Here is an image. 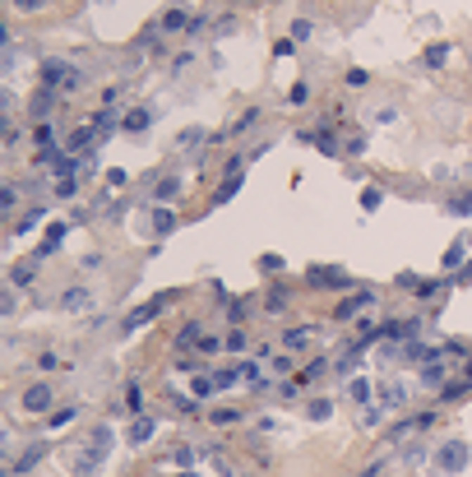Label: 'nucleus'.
<instances>
[{"label": "nucleus", "instance_id": "nucleus-1", "mask_svg": "<svg viewBox=\"0 0 472 477\" xmlns=\"http://www.w3.org/2000/svg\"><path fill=\"white\" fill-rule=\"evenodd\" d=\"M107 440H111V431H107V426H98V431L88 435L84 454H79V464H75V473H79V477H93V473L102 468V459H107Z\"/></svg>", "mask_w": 472, "mask_h": 477}, {"label": "nucleus", "instance_id": "nucleus-2", "mask_svg": "<svg viewBox=\"0 0 472 477\" xmlns=\"http://www.w3.org/2000/svg\"><path fill=\"white\" fill-rule=\"evenodd\" d=\"M435 464L445 468L449 477H454V473H463V468H468V445H463L459 435H454V440H445V445L435 450Z\"/></svg>", "mask_w": 472, "mask_h": 477}, {"label": "nucleus", "instance_id": "nucleus-3", "mask_svg": "<svg viewBox=\"0 0 472 477\" xmlns=\"http://www.w3.org/2000/svg\"><path fill=\"white\" fill-rule=\"evenodd\" d=\"M42 84H46V89H60V84H84V75H75L70 61H42Z\"/></svg>", "mask_w": 472, "mask_h": 477}, {"label": "nucleus", "instance_id": "nucleus-4", "mask_svg": "<svg viewBox=\"0 0 472 477\" xmlns=\"http://www.w3.org/2000/svg\"><path fill=\"white\" fill-rule=\"evenodd\" d=\"M93 288H84V283H75V288H65V297H60V311L65 315H84V311H93Z\"/></svg>", "mask_w": 472, "mask_h": 477}, {"label": "nucleus", "instance_id": "nucleus-5", "mask_svg": "<svg viewBox=\"0 0 472 477\" xmlns=\"http://www.w3.org/2000/svg\"><path fill=\"white\" fill-rule=\"evenodd\" d=\"M162 306H167V297H153V301H148V306H139V311H130V315H125V320H121V329L130 333V329H139V324L158 320V311H162Z\"/></svg>", "mask_w": 472, "mask_h": 477}, {"label": "nucleus", "instance_id": "nucleus-6", "mask_svg": "<svg viewBox=\"0 0 472 477\" xmlns=\"http://www.w3.org/2000/svg\"><path fill=\"white\" fill-rule=\"evenodd\" d=\"M153 125V107H134V111H125L121 116V130L125 134H139V130H148Z\"/></svg>", "mask_w": 472, "mask_h": 477}, {"label": "nucleus", "instance_id": "nucleus-7", "mask_svg": "<svg viewBox=\"0 0 472 477\" xmlns=\"http://www.w3.org/2000/svg\"><path fill=\"white\" fill-rule=\"evenodd\" d=\"M380 403H385L389 412L403 408V403H407V385H403V380H385V385H380Z\"/></svg>", "mask_w": 472, "mask_h": 477}, {"label": "nucleus", "instance_id": "nucleus-8", "mask_svg": "<svg viewBox=\"0 0 472 477\" xmlns=\"http://www.w3.org/2000/svg\"><path fill=\"white\" fill-rule=\"evenodd\" d=\"M310 283H315V288H343L347 274H343V269H315L310 265Z\"/></svg>", "mask_w": 472, "mask_h": 477}, {"label": "nucleus", "instance_id": "nucleus-9", "mask_svg": "<svg viewBox=\"0 0 472 477\" xmlns=\"http://www.w3.org/2000/svg\"><path fill=\"white\" fill-rule=\"evenodd\" d=\"M23 408H28V412H46V408H51V389H46V385H33L28 394H23Z\"/></svg>", "mask_w": 472, "mask_h": 477}, {"label": "nucleus", "instance_id": "nucleus-10", "mask_svg": "<svg viewBox=\"0 0 472 477\" xmlns=\"http://www.w3.org/2000/svg\"><path fill=\"white\" fill-rule=\"evenodd\" d=\"M60 241H65V222H51V227H46V241L37 246V255H33V260H46Z\"/></svg>", "mask_w": 472, "mask_h": 477}, {"label": "nucleus", "instance_id": "nucleus-11", "mask_svg": "<svg viewBox=\"0 0 472 477\" xmlns=\"http://www.w3.org/2000/svg\"><path fill=\"white\" fill-rule=\"evenodd\" d=\"M42 454H46V445H33V450H28V454H23V459H19V464H14V468H10V473H14V477H23V473H33V468H37V464H42Z\"/></svg>", "mask_w": 472, "mask_h": 477}, {"label": "nucleus", "instance_id": "nucleus-12", "mask_svg": "<svg viewBox=\"0 0 472 477\" xmlns=\"http://www.w3.org/2000/svg\"><path fill=\"white\" fill-rule=\"evenodd\" d=\"M158 431V422L153 417H134V426H130V445H148V435Z\"/></svg>", "mask_w": 472, "mask_h": 477}, {"label": "nucleus", "instance_id": "nucleus-13", "mask_svg": "<svg viewBox=\"0 0 472 477\" xmlns=\"http://www.w3.org/2000/svg\"><path fill=\"white\" fill-rule=\"evenodd\" d=\"M236 190H241V172H231V177H222V186L213 190V204H227L231 195H236Z\"/></svg>", "mask_w": 472, "mask_h": 477}, {"label": "nucleus", "instance_id": "nucleus-14", "mask_svg": "<svg viewBox=\"0 0 472 477\" xmlns=\"http://www.w3.org/2000/svg\"><path fill=\"white\" fill-rule=\"evenodd\" d=\"M468 246H472V241H468V236H459V241H454V246H449V250H445V269H459V265H463V260H468Z\"/></svg>", "mask_w": 472, "mask_h": 477}, {"label": "nucleus", "instance_id": "nucleus-15", "mask_svg": "<svg viewBox=\"0 0 472 477\" xmlns=\"http://www.w3.org/2000/svg\"><path fill=\"white\" fill-rule=\"evenodd\" d=\"M371 292H357V297H347V301H343V306H338V315H343V320H347V315H357V311H366V306H371Z\"/></svg>", "mask_w": 472, "mask_h": 477}, {"label": "nucleus", "instance_id": "nucleus-16", "mask_svg": "<svg viewBox=\"0 0 472 477\" xmlns=\"http://www.w3.org/2000/svg\"><path fill=\"white\" fill-rule=\"evenodd\" d=\"M440 380H445V362H421V385L440 389Z\"/></svg>", "mask_w": 472, "mask_h": 477}, {"label": "nucleus", "instance_id": "nucleus-17", "mask_svg": "<svg viewBox=\"0 0 472 477\" xmlns=\"http://www.w3.org/2000/svg\"><path fill=\"white\" fill-rule=\"evenodd\" d=\"M176 222H181V218H176L172 209H158V213H153V232L167 236V232H176Z\"/></svg>", "mask_w": 472, "mask_h": 477}, {"label": "nucleus", "instance_id": "nucleus-18", "mask_svg": "<svg viewBox=\"0 0 472 477\" xmlns=\"http://www.w3.org/2000/svg\"><path fill=\"white\" fill-rule=\"evenodd\" d=\"M421 61H426V70H440V65H445V61H449V46H445V42L426 46V56H421Z\"/></svg>", "mask_w": 472, "mask_h": 477}, {"label": "nucleus", "instance_id": "nucleus-19", "mask_svg": "<svg viewBox=\"0 0 472 477\" xmlns=\"http://www.w3.org/2000/svg\"><path fill=\"white\" fill-rule=\"evenodd\" d=\"M93 130H98V134H111V130H116V107H102L98 116H93Z\"/></svg>", "mask_w": 472, "mask_h": 477}, {"label": "nucleus", "instance_id": "nucleus-20", "mask_svg": "<svg viewBox=\"0 0 472 477\" xmlns=\"http://www.w3.org/2000/svg\"><path fill=\"white\" fill-rule=\"evenodd\" d=\"M176 195H181V181H176V177H162V181H158V190H153V200H176Z\"/></svg>", "mask_w": 472, "mask_h": 477}, {"label": "nucleus", "instance_id": "nucleus-21", "mask_svg": "<svg viewBox=\"0 0 472 477\" xmlns=\"http://www.w3.org/2000/svg\"><path fill=\"white\" fill-rule=\"evenodd\" d=\"M162 28H167V33H181V28H190L186 10H167V14H162Z\"/></svg>", "mask_w": 472, "mask_h": 477}, {"label": "nucleus", "instance_id": "nucleus-22", "mask_svg": "<svg viewBox=\"0 0 472 477\" xmlns=\"http://www.w3.org/2000/svg\"><path fill=\"white\" fill-rule=\"evenodd\" d=\"M380 204H385V190H380V186H366V190H362V209H366V213H375Z\"/></svg>", "mask_w": 472, "mask_h": 477}, {"label": "nucleus", "instance_id": "nucleus-23", "mask_svg": "<svg viewBox=\"0 0 472 477\" xmlns=\"http://www.w3.org/2000/svg\"><path fill=\"white\" fill-rule=\"evenodd\" d=\"M46 163H51V172H60V177H75V158H65V153H46Z\"/></svg>", "mask_w": 472, "mask_h": 477}, {"label": "nucleus", "instance_id": "nucleus-24", "mask_svg": "<svg viewBox=\"0 0 472 477\" xmlns=\"http://www.w3.org/2000/svg\"><path fill=\"white\" fill-rule=\"evenodd\" d=\"M199 338H204V333H199V324H186V329L176 333V348H181V352H186V348H195Z\"/></svg>", "mask_w": 472, "mask_h": 477}, {"label": "nucleus", "instance_id": "nucleus-25", "mask_svg": "<svg viewBox=\"0 0 472 477\" xmlns=\"http://www.w3.org/2000/svg\"><path fill=\"white\" fill-rule=\"evenodd\" d=\"M347 399L352 403H366V399H371V380H347Z\"/></svg>", "mask_w": 472, "mask_h": 477}, {"label": "nucleus", "instance_id": "nucleus-26", "mask_svg": "<svg viewBox=\"0 0 472 477\" xmlns=\"http://www.w3.org/2000/svg\"><path fill=\"white\" fill-rule=\"evenodd\" d=\"M283 343H287V348H306V343H310V324H297V329H287Z\"/></svg>", "mask_w": 472, "mask_h": 477}, {"label": "nucleus", "instance_id": "nucleus-27", "mask_svg": "<svg viewBox=\"0 0 472 477\" xmlns=\"http://www.w3.org/2000/svg\"><path fill=\"white\" fill-rule=\"evenodd\" d=\"M310 37H315V23H310V19L292 23V42H310Z\"/></svg>", "mask_w": 472, "mask_h": 477}, {"label": "nucleus", "instance_id": "nucleus-28", "mask_svg": "<svg viewBox=\"0 0 472 477\" xmlns=\"http://www.w3.org/2000/svg\"><path fill=\"white\" fill-rule=\"evenodd\" d=\"M213 389H218V385H213V376H195V385H190V394H195V399H209Z\"/></svg>", "mask_w": 472, "mask_h": 477}, {"label": "nucleus", "instance_id": "nucleus-29", "mask_svg": "<svg viewBox=\"0 0 472 477\" xmlns=\"http://www.w3.org/2000/svg\"><path fill=\"white\" fill-rule=\"evenodd\" d=\"M236 380H241V367H227V371H218V376H213V385H218V389H231Z\"/></svg>", "mask_w": 472, "mask_h": 477}, {"label": "nucleus", "instance_id": "nucleus-30", "mask_svg": "<svg viewBox=\"0 0 472 477\" xmlns=\"http://www.w3.org/2000/svg\"><path fill=\"white\" fill-rule=\"evenodd\" d=\"M218 348H227V338H218V333H204L199 338V352H218Z\"/></svg>", "mask_w": 472, "mask_h": 477}, {"label": "nucleus", "instance_id": "nucleus-31", "mask_svg": "<svg viewBox=\"0 0 472 477\" xmlns=\"http://www.w3.org/2000/svg\"><path fill=\"white\" fill-rule=\"evenodd\" d=\"M468 213H472V195H463V200L449 204V218H468Z\"/></svg>", "mask_w": 472, "mask_h": 477}, {"label": "nucleus", "instance_id": "nucleus-32", "mask_svg": "<svg viewBox=\"0 0 472 477\" xmlns=\"http://www.w3.org/2000/svg\"><path fill=\"white\" fill-rule=\"evenodd\" d=\"M264 306H269V311H283V306H287V292H283V288H274L269 297H264Z\"/></svg>", "mask_w": 472, "mask_h": 477}, {"label": "nucleus", "instance_id": "nucleus-33", "mask_svg": "<svg viewBox=\"0 0 472 477\" xmlns=\"http://www.w3.org/2000/svg\"><path fill=\"white\" fill-rule=\"evenodd\" d=\"M245 343H250V338H245V329H231V333H227V348H231V352H245Z\"/></svg>", "mask_w": 472, "mask_h": 477}, {"label": "nucleus", "instance_id": "nucleus-34", "mask_svg": "<svg viewBox=\"0 0 472 477\" xmlns=\"http://www.w3.org/2000/svg\"><path fill=\"white\" fill-rule=\"evenodd\" d=\"M75 422V408H60V412H51V431H60V426H70Z\"/></svg>", "mask_w": 472, "mask_h": 477}, {"label": "nucleus", "instance_id": "nucleus-35", "mask_svg": "<svg viewBox=\"0 0 472 477\" xmlns=\"http://www.w3.org/2000/svg\"><path fill=\"white\" fill-rule=\"evenodd\" d=\"M37 218H42V209H28V213H23V218H19V236H23V232H33Z\"/></svg>", "mask_w": 472, "mask_h": 477}, {"label": "nucleus", "instance_id": "nucleus-36", "mask_svg": "<svg viewBox=\"0 0 472 477\" xmlns=\"http://www.w3.org/2000/svg\"><path fill=\"white\" fill-rule=\"evenodd\" d=\"M75 190H79V181H70V177H60V181H56V195H60V200H70Z\"/></svg>", "mask_w": 472, "mask_h": 477}, {"label": "nucleus", "instance_id": "nucleus-37", "mask_svg": "<svg viewBox=\"0 0 472 477\" xmlns=\"http://www.w3.org/2000/svg\"><path fill=\"white\" fill-rule=\"evenodd\" d=\"M236 417H241V412H236V408H218V412H213V422H218V426H231V422H236Z\"/></svg>", "mask_w": 472, "mask_h": 477}, {"label": "nucleus", "instance_id": "nucleus-38", "mask_svg": "<svg viewBox=\"0 0 472 477\" xmlns=\"http://www.w3.org/2000/svg\"><path fill=\"white\" fill-rule=\"evenodd\" d=\"M14 10H23V14H33V10H46V0H10Z\"/></svg>", "mask_w": 472, "mask_h": 477}, {"label": "nucleus", "instance_id": "nucleus-39", "mask_svg": "<svg viewBox=\"0 0 472 477\" xmlns=\"http://www.w3.org/2000/svg\"><path fill=\"white\" fill-rule=\"evenodd\" d=\"M310 417H315V422H324V417H329V399H315V403H310Z\"/></svg>", "mask_w": 472, "mask_h": 477}, {"label": "nucleus", "instance_id": "nucleus-40", "mask_svg": "<svg viewBox=\"0 0 472 477\" xmlns=\"http://www.w3.org/2000/svg\"><path fill=\"white\" fill-rule=\"evenodd\" d=\"M28 278H33V265H19V269H14V274H10V283H14V288H19V283H28Z\"/></svg>", "mask_w": 472, "mask_h": 477}, {"label": "nucleus", "instance_id": "nucleus-41", "mask_svg": "<svg viewBox=\"0 0 472 477\" xmlns=\"http://www.w3.org/2000/svg\"><path fill=\"white\" fill-rule=\"evenodd\" d=\"M125 408H130V412H139V408H143V403H139V385L125 389Z\"/></svg>", "mask_w": 472, "mask_h": 477}, {"label": "nucleus", "instance_id": "nucleus-42", "mask_svg": "<svg viewBox=\"0 0 472 477\" xmlns=\"http://www.w3.org/2000/svg\"><path fill=\"white\" fill-rule=\"evenodd\" d=\"M347 153H352V158L366 153V134H352V139H347Z\"/></svg>", "mask_w": 472, "mask_h": 477}, {"label": "nucleus", "instance_id": "nucleus-43", "mask_svg": "<svg viewBox=\"0 0 472 477\" xmlns=\"http://www.w3.org/2000/svg\"><path fill=\"white\" fill-rule=\"evenodd\" d=\"M260 269H264V274H274V269H283V255H264V260H260Z\"/></svg>", "mask_w": 472, "mask_h": 477}, {"label": "nucleus", "instance_id": "nucleus-44", "mask_svg": "<svg viewBox=\"0 0 472 477\" xmlns=\"http://www.w3.org/2000/svg\"><path fill=\"white\" fill-rule=\"evenodd\" d=\"M204 28H209V14H204V19H190V28H186V33H190V37H199Z\"/></svg>", "mask_w": 472, "mask_h": 477}, {"label": "nucleus", "instance_id": "nucleus-45", "mask_svg": "<svg viewBox=\"0 0 472 477\" xmlns=\"http://www.w3.org/2000/svg\"><path fill=\"white\" fill-rule=\"evenodd\" d=\"M366 79H371V75H366V70H347V84H352V89H362Z\"/></svg>", "mask_w": 472, "mask_h": 477}, {"label": "nucleus", "instance_id": "nucleus-46", "mask_svg": "<svg viewBox=\"0 0 472 477\" xmlns=\"http://www.w3.org/2000/svg\"><path fill=\"white\" fill-rule=\"evenodd\" d=\"M324 371H329V362H310V367H306V380H315V376H324Z\"/></svg>", "mask_w": 472, "mask_h": 477}, {"label": "nucleus", "instance_id": "nucleus-47", "mask_svg": "<svg viewBox=\"0 0 472 477\" xmlns=\"http://www.w3.org/2000/svg\"><path fill=\"white\" fill-rule=\"evenodd\" d=\"M463 283H472V265H468V269H463Z\"/></svg>", "mask_w": 472, "mask_h": 477}, {"label": "nucleus", "instance_id": "nucleus-48", "mask_svg": "<svg viewBox=\"0 0 472 477\" xmlns=\"http://www.w3.org/2000/svg\"><path fill=\"white\" fill-rule=\"evenodd\" d=\"M181 477H199V473H181Z\"/></svg>", "mask_w": 472, "mask_h": 477}, {"label": "nucleus", "instance_id": "nucleus-49", "mask_svg": "<svg viewBox=\"0 0 472 477\" xmlns=\"http://www.w3.org/2000/svg\"><path fill=\"white\" fill-rule=\"evenodd\" d=\"M245 5H250V0H245Z\"/></svg>", "mask_w": 472, "mask_h": 477}]
</instances>
